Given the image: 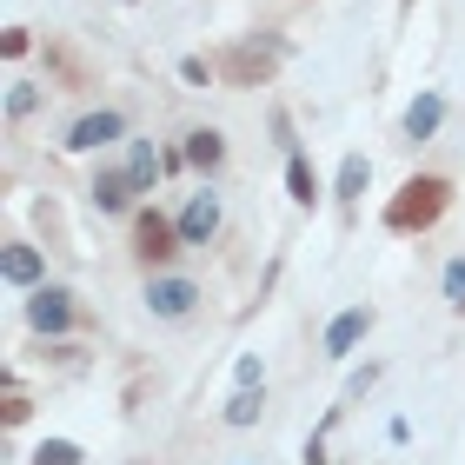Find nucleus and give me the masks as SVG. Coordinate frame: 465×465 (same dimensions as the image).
<instances>
[{
    "mask_svg": "<svg viewBox=\"0 0 465 465\" xmlns=\"http://www.w3.org/2000/svg\"><path fill=\"white\" fill-rule=\"evenodd\" d=\"M134 252H140L146 266L173 260V252H180V226L166 220V213H153V206H146V213H134Z\"/></svg>",
    "mask_w": 465,
    "mask_h": 465,
    "instance_id": "3",
    "label": "nucleus"
},
{
    "mask_svg": "<svg viewBox=\"0 0 465 465\" xmlns=\"http://www.w3.org/2000/svg\"><path fill=\"white\" fill-rule=\"evenodd\" d=\"M27 320H34L40 332H60V326H67V320H74V306H67V292H47V286H40V292H34V306H27Z\"/></svg>",
    "mask_w": 465,
    "mask_h": 465,
    "instance_id": "7",
    "label": "nucleus"
},
{
    "mask_svg": "<svg viewBox=\"0 0 465 465\" xmlns=\"http://www.w3.org/2000/svg\"><path fill=\"white\" fill-rule=\"evenodd\" d=\"M452 206V180H439V173H412L399 193L386 200V226L392 232H426L439 213Z\"/></svg>",
    "mask_w": 465,
    "mask_h": 465,
    "instance_id": "1",
    "label": "nucleus"
},
{
    "mask_svg": "<svg viewBox=\"0 0 465 465\" xmlns=\"http://www.w3.org/2000/svg\"><path fill=\"white\" fill-rule=\"evenodd\" d=\"M0 272H7L14 286H34V280H40V252H34V246H7V260H0Z\"/></svg>",
    "mask_w": 465,
    "mask_h": 465,
    "instance_id": "11",
    "label": "nucleus"
},
{
    "mask_svg": "<svg viewBox=\"0 0 465 465\" xmlns=\"http://www.w3.org/2000/svg\"><path fill=\"white\" fill-rule=\"evenodd\" d=\"M193 300H200V292L186 286V280H153V286H146V306H153L160 320H186V312H193Z\"/></svg>",
    "mask_w": 465,
    "mask_h": 465,
    "instance_id": "4",
    "label": "nucleus"
},
{
    "mask_svg": "<svg viewBox=\"0 0 465 465\" xmlns=\"http://www.w3.org/2000/svg\"><path fill=\"white\" fill-rule=\"evenodd\" d=\"M446 292H452V306L465 312V260H452V266H446Z\"/></svg>",
    "mask_w": 465,
    "mask_h": 465,
    "instance_id": "18",
    "label": "nucleus"
},
{
    "mask_svg": "<svg viewBox=\"0 0 465 465\" xmlns=\"http://www.w3.org/2000/svg\"><path fill=\"white\" fill-rule=\"evenodd\" d=\"M286 186H292V200H300V206H312V200H320V180H312V166H306L300 153L286 160Z\"/></svg>",
    "mask_w": 465,
    "mask_h": 465,
    "instance_id": "12",
    "label": "nucleus"
},
{
    "mask_svg": "<svg viewBox=\"0 0 465 465\" xmlns=\"http://www.w3.org/2000/svg\"><path fill=\"white\" fill-rule=\"evenodd\" d=\"M186 160H193V166H220V160H226V146H220V134H213V126L186 140Z\"/></svg>",
    "mask_w": 465,
    "mask_h": 465,
    "instance_id": "13",
    "label": "nucleus"
},
{
    "mask_svg": "<svg viewBox=\"0 0 465 465\" xmlns=\"http://www.w3.org/2000/svg\"><path fill=\"white\" fill-rule=\"evenodd\" d=\"M439 120H446V100H439V94H426V100H412V114H406V134H412V140H426Z\"/></svg>",
    "mask_w": 465,
    "mask_h": 465,
    "instance_id": "10",
    "label": "nucleus"
},
{
    "mask_svg": "<svg viewBox=\"0 0 465 465\" xmlns=\"http://www.w3.org/2000/svg\"><path fill=\"white\" fill-rule=\"evenodd\" d=\"M359 193H366V160L352 153V160L340 166V200H359Z\"/></svg>",
    "mask_w": 465,
    "mask_h": 465,
    "instance_id": "15",
    "label": "nucleus"
},
{
    "mask_svg": "<svg viewBox=\"0 0 465 465\" xmlns=\"http://www.w3.org/2000/svg\"><path fill=\"white\" fill-rule=\"evenodd\" d=\"M120 134H126L120 114H87V120L67 134V146H74V153H94V146H107V140H120Z\"/></svg>",
    "mask_w": 465,
    "mask_h": 465,
    "instance_id": "5",
    "label": "nucleus"
},
{
    "mask_svg": "<svg viewBox=\"0 0 465 465\" xmlns=\"http://www.w3.org/2000/svg\"><path fill=\"white\" fill-rule=\"evenodd\" d=\"M366 326H372V312H366V306H352V312H340V320L326 326V352H352L359 340H366Z\"/></svg>",
    "mask_w": 465,
    "mask_h": 465,
    "instance_id": "6",
    "label": "nucleus"
},
{
    "mask_svg": "<svg viewBox=\"0 0 465 465\" xmlns=\"http://www.w3.org/2000/svg\"><path fill=\"white\" fill-rule=\"evenodd\" d=\"M213 226H220V206L213 200H193V206H186V213H180V240H193V246H206V240H213Z\"/></svg>",
    "mask_w": 465,
    "mask_h": 465,
    "instance_id": "8",
    "label": "nucleus"
},
{
    "mask_svg": "<svg viewBox=\"0 0 465 465\" xmlns=\"http://www.w3.org/2000/svg\"><path fill=\"white\" fill-rule=\"evenodd\" d=\"M134 193H140L134 173H100V180H94V206H100V213H120Z\"/></svg>",
    "mask_w": 465,
    "mask_h": 465,
    "instance_id": "9",
    "label": "nucleus"
},
{
    "mask_svg": "<svg viewBox=\"0 0 465 465\" xmlns=\"http://www.w3.org/2000/svg\"><path fill=\"white\" fill-rule=\"evenodd\" d=\"M280 60H286L280 40H240V47L220 54V74H226V87H266L280 74Z\"/></svg>",
    "mask_w": 465,
    "mask_h": 465,
    "instance_id": "2",
    "label": "nucleus"
},
{
    "mask_svg": "<svg viewBox=\"0 0 465 465\" xmlns=\"http://www.w3.org/2000/svg\"><path fill=\"white\" fill-rule=\"evenodd\" d=\"M226 419H232V426H252V419H260V392H240V399H232V406H226Z\"/></svg>",
    "mask_w": 465,
    "mask_h": 465,
    "instance_id": "17",
    "label": "nucleus"
},
{
    "mask_svg": "<svg viewBox=\"0 0 465 465\" xmlns=\"http://www.w3.org/2000/svg\"><path fill=\"white\" fill-rule=\"evenodd\" d=\"M126 173H134V186H153V173H160L153 146H134V166H126Z\"/></svg>",
    "mask_w": 465,
    "mask_h": 465,
    "instance_id": "16",
    "label": "nucleus"
},
{
    "mask_svg": "<svg viewBox=\"0 0 465 465\" xmlns=\"http://www.w3.org/2000/svg\"><path fill=\"white\" fill-rule=\"evenodd\" d=\"M34 465H80V446L74 439H47V446L34 452Z\"/></svg>",
    "mask_w": 465,
    "mask_h": 465,
    "instance_id": "14",
    "label": "nucleus"
}]
</instances>
